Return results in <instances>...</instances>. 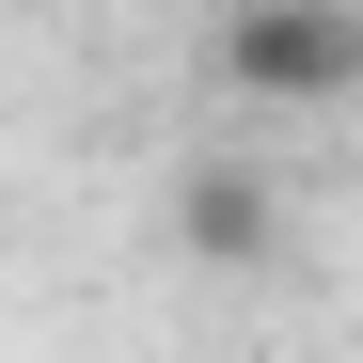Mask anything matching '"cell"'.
<instances>
[{
    "mask_svg": "<svg viewBox=\"0 0 363 363\" xmlns=\"http://www.w3.org/2000/svg\"><path fill=\"white\" fill-rule=\"evenodd\" d=\"M174 253H190V269H269V253H284V206H269V174L190 158V174H174Z\"/></svg>",
    "mask_w": 363,
    "mask_h": 363,
    "instance_id": "obj_2",
    "label": "cell"
},
{
    "mask_svg": "<svg viewBox=\"0 0 363 363\" xmlns=\"http://www.w3.org/2000/svg\"><path fill=\"white\" fill-rule=\"evenodd\" d=\"M221 79L253 111H347L363 95V0H237L221 16Z\"/></svg>",
    "mask_w": 363,
    "mask_h": 363,
    "instance_id": "obj_1",
    "label": "cell"
}]
</instances>
